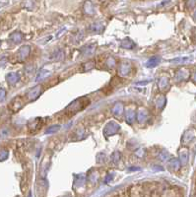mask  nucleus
Masks as SVG:
<instances>
[{
	"instance_id": "1",
	"label": "nucleus",
	"mask_w": 196,
	"mask_h": 197,
	"mask_svg": "<svg viewBox=\"0 0 196 197\" xmlns=\"http://www.w3.org/2000/svg\"><path fill=\"white\" fill-rule=\"evenodd\" d=\"M80 101H81V99L73 101V103L67 107V111H72L73 113L77 112V111H79L83 106H85L87 105V104H84V103H80Z\"/></svg>"
},
{
	"instance_id": "2",
	"label": "nucleus",
	"mask_w": 196,
	"mask_h": 197,
	"mask_svg": "<svg viewBox=\"0 0 196 197\" xmlns=\"http://www.w3.org/2000/svg\"><path fill=\"white\" fill-rule=\"evenodd\" d=\"M195 137H196V131L194 129H189V130L186 131L184 134H183L182 142L183 143H188V142L192 141Z\"/></svg>"
},
{
	"instance_id": "3",
	"label": "nucleus",
	"mask_w": 196,
	"mask_h": 197,
	"mask_svg": "<svg viewBox=\"0 0 196 197\" xmlns=\"http://www.w3.org/2000/svg\"><path fill=\"white\" fill-rule=\"evenodd\" d=\"M180 163L184 166L186 165L187 161H188V151L186 148H181L180 150Z\"/></svg>"
},
{
	"instance_id": "4",
	"label": "nucleus",
	"mask_w": 196,
	"mask_h": 197,
	"mask_svg": "<svg viewBox=\"0 0 196 197\" xmlns=\"http://www.w3.org/2000/svg\"><path fill=\"white\" fill-rule=\"evenodd\" d=\"M22 106H23V104H22L21 98H16V99H14L13 101H11V105L9 106V107L13 111H17L18 110L21 109Z\"/></svg>"
},
{
	"instance_id": "5",
	"label": "nucleus",
	"mask_w": 196,
	"mask_h": 197,
	"mask_svg": "<svg viewBox=\"0 0 196 197\" xmlns=\"http://www.w3.org/2000/svg\"><path fill=\"white\" fill-rule=\"evenodd\" d=\"M169 166H170V169L171 171H177L180 169V161L177 160V159H171L170 161V163H169Z\"/></svg>"
},
{
	"instance_id": "6",
	"label": "nucleus",
	"mask_w": 196,
	"mask_h": 197,
	"mask_svg": "<svg viewBox=\"0 0 196 197\" xmlns=\"http://www.w3.org/2000/svg\"><path fill=\"white\" fill-rule=\"evenodd\" d=\"M18 79H19V76H18L17 73H10L7 75V81L11 85L15 84V83L18 81Z\"/></svg>"
},
{
	"instance_id": "7",
	"label": "nucleus",
	"mask_w": 196,
	"mask_h": 197,
	"mask_svg": "<svg viewBox=\"0 0 196 197\" xmlns=\"http://www.w3.org/2000/svg\"><path fill=\"white\" fill-rule=\"evenodd\" d=\"M160 61V58L159 57H153L151 58L149 61H148V63L146 64V66L147 67H153V66H155V65H157Z\"/></svg>"
},
{
	"instance_id": "8",
	"label": "nucleus",
	"mask_w": 196,
	"mask_h": 197,
	"mask_svg": "<svg viewBox=\"0 0 196 197\" xmlns=\"http://www.w3.org/2000/svg\"><path fill=\"white\" fill-rule=\"evenodd\" d=\"M187 77V72L184 70H180L179 73L176 74V78H179L180 80H182V79H185Z\"/></svg>"
},
{
	"instance_id": "9",
	"label": "nucleus",
	"mask_w": 196,
	"mask_h": 197,
	"mask_svg": "<svg viewBox=\"0 0 196 197\" xmlns=\"http://www.w3.org/2000/svg\"><path fill=\"white\" fill-rule=\"evenodd\" d=\"M11 39L13 40L15 43H18V41H20V40H21V34H19V33L12 34L11 35Z\"/></svg>"
},
{
	"instance_id": "10",
	"label": "nucleus",
	"mask_w": 196,
	"mask_h": 197,
	"mask_svg": "<svg viewBox=\"0 0 196 197\" xmlns=\"http://www.w3.org/2000/svg\"><path fill=\"white\" fill-rule=\"evenodd\" d=\"M29 51H30V49L28 46H24L23 49H20V54L22 55V56H27L28 55V53H29Z\"/></svg>"
},
{
	"instance_id": "11",
	"label": "nucleus",
	"mask_w": 196,
	"mask_h": 197,
	"mask_svg": "<svg viewBox=\"0 0 196 197\" xmlns=\"http://www.w3.org/2000/svg\"><path fill=\"white\" fill-rule=\"evenodd\" d=\"M7 157H8V152L7 151H5V150L0 151V161L5 160Z\"/></svg>"
},
{
	"instance_id": "12",
	"label": "nucleus",
	"mask_w": 196,
	"mask_h": 197,
	"mask_svg": "<svg viewBox=\"0 0 196 197\" xmlns=\"http://www.w3.org/2000/svg\"><path fill=\"white\" fill-rule=\"evenodd\" d=\"M5 95H6V92L4 89H0V101H2L4 100Z\"/></svg>"
},
{
	"instance_id": "13",
	"label": "nucleus",
	"mask_w": 196,
	"mask_h": 197,
	"mask_svg": "<svg viewBox=\"0 0 196 197\" xmlns=\"http://www.w3.org/2000/svg\"><path fill=\"white\" fill-rule=\"evenodd\" d=\"M187 5H188V7L189 8H192L193 6L196 5V1H191V2H187Z\"/></svg>"
},
{
	"instance_id": "14",
	"label": "nucleus",
	"mask_w": 196,
	"mask_h": 197,
	"mask_svg": "<svg viewBox=\"0 0 196 197\" xmlns=\"http://www.w3.org/2000/svg\"><path fill=\"white\" fill-rule=\"evenodd\" d=\"M57 129H58V127H55V128H52V127H51V128H49V130L46 131V133H49V132H54V131H56Z\"/></svg>"
},
{
	"instance_id": "15",
	"label": "nucleus",
	"mask_w": 196,
	"mask_h": 197,
	"mask_svg": "<svg viewBox=\"0 0 196 197\" xmlns=\"http://www.w3.org/2000/svg\"><path fill=\"white\" fill-rule=\"evenodd\" d=\"M192 80H193V82L194 83H196V71L193 73V76H192Z\"/></svg>"
},
{
	"instance_id": "16",
	"label": "nucleus",
	"mask_w": 196,
	"mask_h": 197,
	"mask_svg": "<svg viewBox=\"0 0 196 197\" xmlns=\"http://www.w3.org/2000/svg\"><path fill=\"white\" fill-rule=\"evenodd\" d=\"M193 19H194V21H196V11H195V13L193 14Z\"/></svg>"
}]
</instances>
